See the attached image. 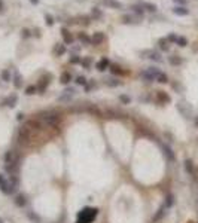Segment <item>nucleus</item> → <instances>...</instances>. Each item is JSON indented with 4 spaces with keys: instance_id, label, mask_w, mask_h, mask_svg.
I'll use <instances>...</instances> for the list:
<instances>
[{
    "instance_id": "1",
    "label": "nucleus",
    "mask_w": 198,
    "mask_h": 223,
    "mask_svg": "<svg viewBox=\"0 0 198 223\" xmlns=\"http://www.w3.org/2000/svg\"><path fill=\"white\" fill-rule=\"evenodd\" d=\"M98 216V210L93 208V207H85L84 210H80L78 213V219L76 223H93L95 217Z\"/></svg>"
},
{
    "instance_id": "2",
    "label": "nucleus",
    "mask_w": 198,
    "mask_h": 223,
    "mask_svg": "<svg viewBox=\"0 0 198 223\" xmlns=\"http://www.w3.org/2000/svg\"><path fill=\"white\" fill-rule=\"evenodd\" d=\"M0 190H2L5 195H10V193H14V190H15V188L10 184V181L6 180V177H5L3 174H0Z\"/></svg>"
},
{
    "instance_id": "3",
    "label": "nucleus",
    "mask_w": 198,
    "mask_h": 223,
    "mask_svg": "<svg viewBox=\"0 0 198 223\" xmlns=\"http://www.w3.org/2000/svg\"><path fill=\"white\" fill-rule=\"evenodd\" d=\"M159 73H161V71L156 69V67H149V69H146L145 71H142L140 76L143 77V79H146V80H156V77H158Z\"/></svg>"
},
{
    "instance_id": "4",
    "label": "nucleus",
    "mask_w": 198,
    "mask_h": 223,
    "mask_svg": "<svg viewBox=\"0 0 198 223\" xmlns=\"http://www.w3.org/2000/svg\"><path fill=\"white\" fill-rule=\"evenodd\" d=\"M43 119H45L46 124H49L52 127H57L60 124L61 118H60V115H57V113H46V116H43Z\"/></svg>"
},
{
    "instance_id": "5",
    "label": "nucleus",
    "mask_w": 198,
    "mask_h": 223,
    "mask_svg": "<svg viewBox=\"0 0 198 223\" xmlns=\"http://www.w3.org/2000/svg\"><path fill=\"white\" fill-rule=\"evenodd\" d=\"M5 162L6 165H18V156L15 150H8L5 153Z\"/></svg>"
},
{
    "instance_id": "6",
    "label": "nucleus",
    "mask_w": 198,
    "mask_h": 223,
    "mask_svg": "<svg viewBox=\"0 0 198 223\" xmlns=\"http://www.w3.org/2000/svg\"><path fill=\"white\" fill-rule=\"evenodd\" d=\"M28 138H30V129H28V127H21V128L18 129V140H19V143H27Z\"/></svg>"
},
{
    "instance_id": "7",
    "label": "nucleus",
    "mask_w": 198,
    "mask_h": 223,
    "mask_svg": "<svg viewBox=\"0 0 198 223\" xmlns=\"http://www.w3.org/2000/svg\"><path fill=\"white\" fill-rule=\"evenodd\" d=\"M61 34H63V40H64V43H66V45H72V43L75 42V37L70 34V31L66 28V27H63V28H61Z\"/></svg>"
},
{
    "instance_id": "8",
    "label": "nucleus",
    "mask_w": 198,
    "mask_h": 223,
    "mask_svg": "<svg viewBox=\"0 0 198 223\" xmlns=\"http://www.w3.org/2000/svg\"><path fill=\"white\" fill-rule=\"evenodd\" d=\"M95 67H97V70H98V71H104L106 69H109V67H110V61H109V58L103 57L101 60L95 64Z\"/></svg>"
},
{
    "instance_id": "9",
    "label": "nucleus",
    "mask_w": 198,
    "mask_h": 223,
    "mask_svg": "<svg viewBox=\"0 0 198 223\" xmlns=\"http://www.w3.org/2000/svg\"><path fill=\"white\" fill-rule=\"evenodd\" d=\"M104 39H106L104 33H101V31H97V33H94V34H93V37H91V43H93V45H101V43L104 42Z\"/></svg>"
},
{
    "instance_id": "10",
    "label": "nucleus",
    "mask_w": 198,
    "mask_h": 223,
    "mask_svg": "<svg viewBox=\"0 0 198 223\" xmlns=\"http://www.w3.org/2000/svg\"><path fill=\"white\" fill-rule=\"evenodd\" d=\"M163 152H164V156H165L170 162H174L176 156H174V152L171 150V147L167 146V144H164V146H163Z\"/></svg>"
},
{
    "instance_id": "11",
    "label": "nucleus",
    "mask_w": 198,
    "mask_h": 223,
    "mask_svg": "<svg viewBox=\"0 0 198 223\" xmlns=\"http://www.w3.org/2000/svg\"><path fill=\"white\" fill-rule=\"evenodd\" d=\"M104 6H107V8L110 9H122V3L118 2V0H103Z\"/></svg>"
},
{
    "instance_id": "12",
    "label": "nucleus",
    "mask_w": 198,
    "mask_h": 223,
    "mask_svg": "<svg viewBox=\"0 0 198 223\" xmlns=\"http://www.w3.org/2000/svg\"><path fill=\"white\" fill-rule=\"evenodd\" d=\"M173 14H176V15H179V17H186V15L189 14V10L185 8V6H176V8L173 9Z\"/></svg>"
},
{
    "instance_id": "13",
    "label": "nucleus",
    "mask_w": 198,
    "mask_h": 223,
    "mask_svg": "<svg viewBox=\"0 0 198 223\" xmlns=\"http://www.w3.org/2000/svg\"><path fill=\"white\" fill-rule=\"evenodd\" d=\"M54 54L55 55H64L66 54V45H63V43H57L55 46H54Z\"/></svg>"
},
{
    "instance_id": "14",
    "label": "nucleus",
    "mask_w": 198,
    "mask_h": 223,
    "mask_svg": "<svg viewBox=\"0 0 198 223\" xmlns=\"http://www.w3.org/2000/svg\"><path fill=\"white\" fill-rule=\"evenodd\" d=\"M104 83L107 86H112V88H115V86H119L122 82L121 80H118V79H115V77H106L104 79Z\"/></svg>"
},
{
    "instance_id": "15",
    "label": "nucleus",
    "mask_w": 198,
    "mask_h": 223,
    "mask_svg": "<svg viewBox=\"0 0 198 223\" xmlns=\"http://www.w3.org/2000/svg\"><path fill=\"white\" fill-rule=\"evenodd\" d=\"M17 101H18V97L15 94H12L10 97H8V98L3 101V104H5V106H9V107H14V106L17 104Z\"/></svg>"
},
{
    "instance_id": "16",
    "label": "nucleus",
    "mask_w": 198,
    "mask_h": 223,
    "mask_svg": "<svg viewBox=\"0 0 198 223\" xmlns=\"http://www.w3.org/2000/svg\"><path fill=\"white\" fill-rule=\"evenodd\" d=\"M15 204H17L18 207H26V204H27L26 195H23V193L17 195V197H15Z\"/></svg>"
},
{
    "instance_id": "17",
    "label": "nucleus",
    "mask_w": 198,
    "mask_h": 223,
    "mask_svg": "<svg viewBox=\"0 0 198 223\" xmlns=\"http://www.w3.org/2000/svg\"><path fill=\"white\" fill-rule=\"evenodd\" d=\"M156 98H158V101H161V103H170V97L165 94L164 91H158V92H156Z\"/></svg>"
},
{
    "instance_id": "18",
    "label": "nucleus",
    "mask_w": 198,
    "mask_h": 223,
    "mask_svg": "<svg viewBox=\"0 0 198 223\" xmlns=\"http://www.w3.org/2000/svg\"><path fill=\"white\" fill-rule=\"evenodd\" d=\"M168 40H167V39H165V37H163V39H159V40H158V45H159V48H161V51H170V45H168Z\"/></svg>"
},
{
    "instance_id": "19",
    "label": "nucleus",
    "mask_w": 198,
    "mask_h": 223,
    "mask_svg": "<svg viewBox=\"0 0 198 223\" xmlns=\"http://www.w3.org/2000/svg\"><path fill=\"white\" fill-rule=\"evenodd\" d=\"M140 5L143 6L145 10H149V12H155L156 10V5H154V3H149V2H140Z\"/></svg>"
},
{
    "instance_id": "20",
    "label": "nucleus",
    "mask_w": 198,
    "mask_h": 223,
    "mask_svg": "<svg viewBox=\"0 0 198 223\" xmlns=\"http://www.w3.org/2000/svg\"><path fill=\"white\" fill-rule=\"evenodd\" d=\"M165 210H167V207L163 205L161 208H159V210H158V211H156V214L154 216V219H152V220H154V222H158V220H161V219H163V216L165 214Z\"/></svg>"
},
{
    "instance_id": "21",
    "label": "nucleus",
    "mask_w": 198,
    "mask_h": 223,
    "mask_svg": "<svg viewBox=\"0 0 198 223\" xmlns=\"http://www.w3.org/2000/svg\"><path fill=\"white\" fill-rule=\"evenodd\" d=\"M131 9H133L134 14H137L138 17H143V15H145V9H143V6H142L140 3H138V5H133Z\"/></svg>"
},
{
    "instance_id": "22",
    "label": "nucleus",
    "mask_w": 198,
    "mask_h": 223,
    "mask_svg": "<svg viewBox=\"0 0 198 223\" xmlns=\"http://www.w3.org/2000/svg\"><path fill=\"white\" fill-rule=\"evenodd\" d=\"M78 39L80 40V42L84 43V45H89L91 43V37L86 34V33H79L78 34Z\"/></svg>"
},
{
    "instance_id": "23",
    "label": "nucleus",
    "mask_w": 198,
    "mask_h": 223,
    "mask_svg": "<svg viewBox=\"0 0 198 223\" xmlns=\"http://www.w3.org/2000/svg\"><path fill=\"white\" fill-rule=\"evenodd\" d=\"M60 80H61V83H64V85H67V83H70V80H72V75H70L69 71H64V73L61 75Z\"/></svg>"
},
{
    "instance_id": "24",
    "label": "nucleus",
    "mask_w": 198,
    "mask_h": 223,
    "mask_svg": "<svg viewBox=\"0 0 198 223\" xmlns=\"http://www.w3.org/2000/svg\"><path fill=\"white\" fill-rule=\"evenodd\" d=\"M168 61H170L171 66H180L182 64V58L180 57H177V55H171V57H168Z\"/></svg>"
},
{
    "instance_id": "25",
    "label": "nucleus",
    "mask_w": 198,
    "mask_h": 223,
    "mask_svg": "<svg viewBox=\"0 0 198 223\" xmlns=\"http://www.w3.org/2000/svg\"><path fill=\"white\" fill-rule=\"evenodd\" d=\"M91 17L94 18V19H100V18L103 17V12H101V9L93 8V10H91Z\"/></svg>"
},
{
    "instance_id": "26",
    "label": "nucleus",
    "mask_w": 198,
    "mask_h": 223,
    "mask_svg": "<svg viewBox=\"0 0 198 223\" xmlns=\"http://www.w3.org/2000/svg\"><path fill=\"white\" fill-rule=\"evenodd\" d=\"M147 58H151V60L156 61V63H161V61H163L161 55H159L158 52H155V51H151V52H149V57H147Z\"/></svg>"
},
{
    "instance_id": "27",
    "label": "nucleus",
    "mask_w": 198,
    "mask_h": 223,
    "mask_svg": "<svg viewBox=\"0 0 198 223\" xmlns=\"http://www.w3.org/2000/svg\"><path fill=\"white\" fill-rule=\"evenodd\" d=\"M185 170H186V172H189V174H194V164H192L191 159H186V161H185Z\"/></svg>"
},
{
    "instance_id": "28",
    "label": "nucleus",
    "mask_w": 198,
    "mask_h": 223,
    "mask_svg": "<svg viewBox=\"0 0 198 223\" xmlns=\"http://www.w3.org/2000/svg\"><path fill=\"white\" fill-rule=\"evenodd\" d=\"M110 71H112V75H124L125 73L119 66H110Z\"/></svg>"
},
{
    "instance_id": "29",
    "label": "nucleus",
    "mask_w": 198,
    "mask_h": 223,
    "mask_svg": "<svg viewBox=\"0 0 198 223\" xmlns=\"http://www.w3.org/2000/svg\"><path fill=\"white\" fill-rule=\"evenodd\" d=\"M173 202H174V197H173L171 193H170V195H167V198H165V202H164V205L167 207V208H170V207L173 205Z\"/></svg>"
},
{
    "instance_id": "30",
    "label": "nucleus",
    "mask_w": 198,
    "mask_h": 223,
    "mask_svg": "<svg viewBox=\"0 0 198 223\" xmlns=\"http://www.w3.org/2000/svg\"><path fill=\"white\" fill-rule=\"evenodd\" d=\"M122 22H124V24H133V22H136V21H134V18L131 17V15L127 14V15L122 17Z\"/></svg>"
},
{
    "instance_id": "31",
    "label": "nucleus",
    "mask_w": 198,
    "mask_h": 223,
    "mask_svg": "<svg viewBox=\"0 0 198 223\" xmlns=\"http://www.w3.org/2000/svg\"><path fill=\"white\" fill-rule=\"evenodd\" d=\"M91 63H93V61H91L89 57H85V58H82V61H80V64H82L85 69H89V67H91Z\"/></svg>"
},
{
    "instance_id": "32",
    "label": "nucleus",
    "mask_w": 198,
    "mask_h": 223,
    "mask_svg": "<svg viewBox=\"0 0 198 223\" xmlns=\"http://www.w3.org/2000/svg\"><path fill=\"white\" fill-rule=\"evenodd\" d=\"M2 79H3L5 82H10V79H12V77H10V71H9V70H3V71H2Z\"/></svg>"
},
{
    "instance_id": "33",
    "label": "nucleus",
    "mask_w": 198,
    "mask_h": 223,
    "mask_svg": "<svg viewBox=\"0 0 198 223\" xmlns=\"http://www.w3.org/2000/svg\"><path fill=\"white\" fill-rule=\"evenodd\" d=\"M36 91H37V86H35V85H30V86H27L26 88V94L27 95L36 94Z\"/></svg>"
},
{
    "instance_id": "34",
    "label": "nucleus",
    "mask_w": 198,
    "mask_h": 223,
    "mask_svg": "<svg viewBox=\"0 0 198 223\" xmlns=\"http://www.w3.org/2000/svg\"><path fill=\"white\" fill-rule=\"evenodd\" d=\"M156 80H158L159 83H167V82H168V77H167V75H164V73H159L158 77H156Z\"/></svg>"
},
{
    "instance_id": "35",
    "label": "nucleus",
    "mask_w": 198,
    "mask_h": 223,
    "mask_svg": "<svg viewBox=\"0 0 198 223\" xmlns=\"http://www.w3.org/2000/svg\"><path fill=\"white\" fill-rule=\"evenodd\" d=\"M80 61H82V57H79V55H72L70 57V64H80Z\"/></svg>"
},
{
    "instance_id": "36",
    "label": "nucleus",
    "mask_w": 198,
    "mask_h": 223,
    "mask_svg": "<svg viewBox=\"0 0 198 223\" xmlns=\"http://www.w3.org/2000/svg\"><path fill=\"white\" fill-rule=\"evenodd\" d=\"M119 100L122 104H130V101H131V98H130V95H125V94H121L119 95Z\"/></svg>"
},
{
    "instance_id": "37",
    "label": "nucleus",
    "mask_w": 198,
    "mask_h": 223,
    "mask_svg": "<svg viewBox=\"0 0 198 223\" xmlns=\"http://www.w3.org/2000/svg\"><path fill=\"white\" fill-rule=\"evenodd\" d=\"M45 21H46V24L49 27L54 26V18H52L51 14H45Z\"/></svg>"
},
{
    "instance_id": "38",
    "label": "nucleus",
    "mask_w": 198,
    "mask_h": 223,
    "mask_svg": "<svg viewBox=\"0 0 198 223\" xmlns=\"http://www.w3.org/2000/svg\"><path fill=\"white\" fill-rule=\"evenodd\" d=\"M177 45L179 46H182V48H185L186 45H188V40H186V37H177Z\"/></svg>"
},
{
    "instance_id": "39",
    "label": "nucleus",
    "mask_w": 198,
    "mask_h": 223,
    "mask_svg": "<svg viewBox=\"0 0 198 223\" xmlns=\"http://www.w3.org/2000/svg\"><path fill=\"white\" fill-rule=\"evenodd\" d=\"M76 83L82 86H86V77L85 76H78L76 77Z\"/></svg>"
},
{
    "instance_id": "40",
    "label": "nucleus",
    "mask_w": 198,
    "mask_h": 223,
    "mask_svg": "<svg viewBox=\"0 0 198 223\" xmlns=\"http://www.w3.org/2000/svg\"><path fill=\"white\" fill-rule=\"evenodd\" d=\"M28 219H30V220H33V222H36V223H40V219H39V216H37V214L28 213Z\"/></svg>"
},
{
    "instance_id": "41",
    "label": "nucleus",
    "mask_w": 198,
    "mask_h": 223,
    "mask_svg": "<svg viewBox=\"0 0 198 223\" xmlns=\"http://www.w3.org/2000/svg\"><path fill=\"white\" fill-rule=\"evenodd\" d=\"M14 85H15V88H21L23 82H21V76H19V75L15 76V82H14Z\"/></svg>"
},
{
    "instance_id": "42",
    "label": "nucleus",
    "mask_w": 198,
    "mask_h": 223,
    "mask_svg": "<svg viewBox=\"0 0 198 223\" xmlns=\"http://www.w3.org/2000/svg\"><path fill=\"white\" fill-rule=\"evenodd\" d=\"M167 40H168V42H177V36L173 34V33H171V34L167 37Z\"/></svg>"
},
{
    "instance_id": "43",
    "label": "nucleus",
    "mask_w": 198,
    "mask_h": 223,
    "mask_svg": "<svg viewBox=\"0 0 198 223\" xmlns=\"http://www.w3.org/2000/svg\"><path fill=\"white\" fill-rule=\"evenodd\" d=\"M64 94L73 95V94H75V88H66V89H64Z\"/></svg>"
},
{
    "instance_id": "44",
    "label": "nucleus",
    "mask_w": 198,
    "mask_h": 223,
    "mask_svg": "<svg viewBox=\"0 0 198 223\" xmlns=\"http://www.w3.org/2000/svg\"><path fill=\"white\" fill-rule=\"evenodd\" d=\"M21 36H23L24 39H27V37H30V31H28L27 28H24V30L21 31Z\"/></svg>"
},
{
    "instance_id": "45",
    "label": "nucleus",
    "mask_w": 198,
    "mask_h": 223,
    "mask_svg": "<svg viewBox=\"0 0 198 223\" xmlns=\"http://www.w3.org/2000/svg\"><path fill=\"white\" fill-rule=\"evenodd\" d=\"M176 5H179V6H185L186 5V0H173Z\"/></svg>"
},
{
    "instance_id": "46",
    "label": "nucleus",
    "mask_w": 198,
    "mask_h": 223,
    "mask_svg": "<svg viewBox=\"0 0 198 223\" xmlns=\"http://www.w3.org/2000/svg\"><path fill=\"white\" fill-rule=\"evenodd\" d=\"M17 119H18V120L24 119V113H21V112H19V113H18V115H17Z\"/></svg>"
},
{
    "instance_id": "47",
    "label": "nucleus",
    "mask_w": 198,
    "mask_h": 223,
    "mask_svg": "<svg viewBox=\"0 0 198 223\" xmlns=\"http://www.w3.org/2000/svg\"><path fill=\"white\" fill-rule=\"evenodd\" d=\"M35 33H36V36L39 37V36H40V30H39V28H35Z\"/></svg>"
},
{
    "instance_id": "48",
    "label": "nucleus",
    "mask_w": 198,
    "mask_h": 223,
    "mask_svg": "<svg viewBox=\"0 0 198 223\" xmlns=\"http://www.w3.org/2000/svg\"><path fill=\"white\" fill-rule=\"evenodd\" d=\"M3 8H5V5H3V0H0V10H3Z\"/></svg>"
},
{
    "instance_id": "49",
    "label": "nucleus",
    "mask_w": 198,
    "mask_h": 223,
    "mask_svg": "<svg viewBox=\"0 0 198 223\" xmlns=\"http://www.w3.org/2000/svg\"><path fill=\"white\" fill-rule=\"evenodd\" d=\"M30 2H31L33 5H37V3H39V0H30Z\"/></svg>"
},
{
    "instance_id": "50",
    "label": "nucleus",
    "mask_w": 198,
    "mask_h": 223,
    "mask_svg": "<svg viewBox=\"0 0 198 223\" xmlns=\"http://www.w3.org/2000/svg\"><path fill=\"white\" fill-rule=\"evenodd\" d=\"M195 125L198 127V116H195Z\"/></svg>"
},
{
    "instance_id": "51",
    "label": "nucleus",
    "mask_w": 198,
    "mask_h": 223,
    "mask_svg": "<svg viewBox=\"0 0 198 223\" xmlns=\"http://www.w3.org/2000/svg\"><path fill=\"white\" fill-rule=\"evenodd\" d=\"M0 223H3V219H2V217H0Z\"/></svg>"
}]
</instances>
